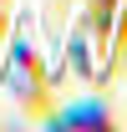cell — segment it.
I'll return each instance as SVG.
<instances>
[{
    "instance_id": "cell-3",
    "label": "cell",
    "mask_w": 127,
    "mask_h": 132,
    "mask_svg": "<svg viewBox=\"0 0 127 132\" xmlns=\"http://www.w3.org/2000/svg\"><path fill=\"white\" fill-rule=\"evenodd\" d=\"M10 26H15V5H0V46H5V36H10Z\"/></svg>"
},
{
    "instance_id": "cell-4",
    "label": "cell",
    "mask_w": 127,
    "mask_h": 132,
    "mask_svg": "<svg viewBox=\"0 0 127 132\" xmlns=\"http://www.w3.org/2000/svg\"><path fill=\"white\" fill-rule=\"evenodd\" d=\"M0 5H15V0H0Z\"/></svg>"
},
{
    "instance_id": "cell-2",
    "label": "cell",
    "mask_w": 127,
    "mask_h": 132,
    "mask_svg": "<svg viewBox=\"0 0 127 132\" xmlns=\"http://www.w3.org/2000/svg\"><path fill=\"white\" fill-rule=\"evenodd\" d=\"M117 66H127V0H112V26L102 41V76H112Z\"/></svg>"
},
{
    "instance_id": "cell-1",
    "label": "cell",
    "mask_w": 127,
    "mask_h": 132,
    "mask_svg": "<svg viewBox=\"0 0 127 132\" xmlns=\"http://www.w3.org/2000/svg\"><path fill=\"white\" fill-rule=\"evenodd\" d=\"M56 127H122V112L112 107V102H97L86 97L81 107H66V112H51Z\"/></svg>"
}]
</instances>
